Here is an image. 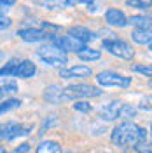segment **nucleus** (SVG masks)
Listing matches in <instances>:
<instances>
[{"instance_id": "nucleus-1", "label": "nucleus", "mask_w": 152, "mask_h": 153, "mask_svg": "<svg viewBox=\"0 0 152 153\" xmlns=\"http://www.w3.org/2000/svg\"><path fill=\"white\" fill-rule=\"evenodd\" d=\"M138 134H140V125L131 122V120H123L121 124H117L110 132V141L115 146H121V148H128V146H133L138 139Z\"/></svg>"}, {"instance_id": "nucleus-2", "label": "nucleus", "mask_w": 152, "mask_h": 153, "mask_svg": "<svg viewBox=\"0 0 152 153\" xmlns=\"http://www.w3.org/2000/svg\"><path fill=\"white\" fill-rule=\"evenodd\" d=\"M102 89L89 84H70L61 89V101H77V99H87V97H98L102 96Z\"/></svg>"}, {"instance_id": "nucleus-3", "label": "nucleus", "mask_w": 152, "mask_h": 153, "mask_svg": "<svg viewBox=\"0 0 152 153\" xmlns=\"http://www.w3.org/2000/svg\"><path fill=\"white\" fill-rule=\"evenodd\" d=\"M37 57L47 66H63L68 63V56L58 47L56 44L53 42H47L44 45H40L37 49Z\"/></svg>"}, {"instance_id": "nucleus-4", "label": "nucleus", "mask_w": 152, "mask_h": 153, "mask_svg": "<svg viewBox=\"0 0 152 153\" xmlns=\"http://www.w3.org/2000/svg\"><path fill=\"white\" fill-rule=\"evenodd\" d=\"M102 49H105L108 54L119 57V59H124V61H131L135 56V51L131 49V45L126 42V40H121V38H110V40H102Z\"/></svg>"}, {"instance_id": "nucleus-5", "label": "nucleus", "mask_w": 152, "mask_h": 153, "mask_svg": "<svg viewBox=\"0 0 152 153\" xmlns=\"http://www.w3.org/2000/svg\"><path fill=\"white\" fill-rule=\"evenodd\" d=\"M96 82L100 87H119V89H128L131 85V76H124L117 71H112V70H105V71H100L98 75L95 76Z\"/></svg>"}, {"instance_id": "nucleus-6", "label": "nucleus", "mask_w": 152, "mask_h": 153, "mask_svg": "<svg viewBox=\"0 0 152 153\" xmlns=\"http://www.w3.org/2000/svg\"><path fill=\"white\" fill-rule=\"evenodd\" d=\"M21 40L28 42V44H37V42H54L56 35L54 33H46L40 28H33V26H26V28H19L16 33Z\"/></svg>"}, {"instance_id": "nucleus-7", "label": "nucleus", "mask_w": 152, "mask_h": 153, "mask_svg": "<svg viewBox=\"0 0 152 153\" xmlns=\"http://www.w3.org/2000/svg\"><path fill=\"white\" fill-rule=\"evenodd\" d=\"M53 44H56L58 47L61 49L65 54H68V52H79V51H82V49L86 47L82 42H79V40H75L74 37H70V35H59V37L54 38V42Z\"/></svg>"}, {"instance_id": "nucleus-8", "label": "nucleus", "mask_w": 152, "mask_h": 153, "mask_svg": "<svg viewBox=\"0 0 152 153\" xmlns=\"http://www.w3.org/2000/svg\"><path fill=\"white\" fill-rule=\"evenodd\" d=\"M123 106H124V103H121V101H112V103L105 105L103 108H100V113L98 115L105 122H114V120L123 117Z\"/></svg>"}, {"instance_id": "nucleus-9", "label": "nucleus", "mask_w": 152, "mask_h": 153, "mask_svg": "<svg viewBox=\"0 0 152 153\" xmlns=\"http://www.w3.org/2000/svg\"><path fill=\"white\" fill-rule=\"evenodd\" d=\"M93 75V70L86 65H77V66H70V68H59V76L61 78H86V76Z\"/></svg>"}, {"instance_id": "nucleus-10", "label": "nucleus", "mask_w": 152, "mask_h": 153, "mask_svg": "<svg viewBox=\"0 0 152 153\" xmlns=\"http://www.w3.org/2000/svg\"><path fill=\"white\" fill-rule=\"evenodd\" d=\"M105 21H107V25L112 26V28H124V26H128V18H126V14H124L121 9H115V7L107 9V12H105Z\"/></svg>"}, {"instance_id": "nucleus-11", "label": "nucleus", "mask_w": 152, "mask_h": 153, "mask_svg": "<svg viewBox=\"0 0 152 153\" xmlns=\"http://www.w3.org/2000/svg\"><path fill=\"white\" fill-rule=\"evenodd\" d=\"M68 35L74 37L75 40H79V42H82L84 45L98 38V35H96L95 31H91V30L86 28V26H79V25H77V26H70V28H68Z\"/></svg>"}, {"instance_id": "nucleus-12", "label": "nucleus", "mask_w": 152, "mask_h": 153, "mask_svg": "<svg viewBox=\"0 0 152 153\" xmlns=\"http://www.w3.org/2000/svg\"><path fill=\"white\" fill-rule=\"evenodd\" d=\"M35 73H37V65L33 61H30V59H23L16 66L12 76H16V78H32V76H35Z\"/></svg>"}, {"instance_id": "nucleus-13", "label": "nucleus", "mask_w": 152, "mask_h": 153, "mask_svg": "<svg viewBox=\"0 0 152 153\" xmlns=\"http://www.w3.org/2000/svg\"><path fill=\"white\" fill-rule=\"evenodd\" d=\"M32 131H33V124L16 122V124L12 125V129L9 131V134L5 136V141H12V139H18V137H23V136H28Z\"/></svg>"}, {"instance_id": "nucleus-14", "label": "nucleus", "mask_w": 152, "mask_h": 153, "mask_svg": "<svg viewBox=\"0 0 152 153\" xmlns=\"http://www.w3.org/2000/svg\"><path fill=\"white\" fill-rule=\"evenodd\" d=\"M128 25H131L135 30H147L150 31V18L149 16H142V14H136L128 18Z\"/></svg>"}, {"instance_id": "nucleus-15", "label": "nucleus", "mask_w": 152, "mask_h": 153, "mask_svg": "<svg viewBox=\"0 0 152 153\" xmlns=\"http://www.w3.org/2000/svg\"><path fill=\"white\" fill-rule=\"evenodd\" d=\"M14 92H18V84H16L14 80H9V78L0 80V103L5 101L7 96L14 94Z\"/></svg>"}, {"instance_id": "nucleus-16", "label": "nucleus", "mask_w": 152, "mask_h": 153, "mask_svg": "<svg viewBox=\"0 0 152 153\" xmlns=\"http://www.w3.org/2000/svg\"><path fill=\"white\" fill-rule=\"evenodd\" d=\"M35 153H63V152H61V144L58 141L47 139V141H40Z\"/></svg>"}, {"instance_id": "nucleus-17", "label": "nucleus", "mask_w": 152, "mask_h": 153, "mask_svg": "<svg viewBox=\"0 0 152 153\" xmlns=\"http://www.w3.org/2000/svg\"><path fill=\"white\" fill-rule=\"evenodd\" d=\"M77 56L81 61H86V63H93V61H98L102 57V52L98 49H89V47H84L82 51L77 52Z\"/></svg>"}, {"instance_id": "nucleus-18", "label": "nucleus", "mask_w": 152, "mask_h": 153, "mask_svg": "<svg viewBox=\"0 0 152 153\" xmlns=\"http://www.w3.org/2000/svg\"><path fill=\"white\" fill-rule=\"evenodd\" d=\"M59 96H61V89L58 85H49L46 91H44V99L51 103V105H58V103H61V99H59Z\"/></svg>"}, {"instance_id": "nucleus-19", "label": "nucleus", "mask_w": 152, "mask_h": 153, "mask_svg": "<svg viewBox=\"0 0 152 153\" xmlns=\"http://www.w3.org/2000/svg\"><path fill=\"white\" fill-rule=\"evenodd\" d=\"M131 38H133L136 44H140V45H147V47H150V31H147V30H133V33H131Z\"/></svg>"}, {"instance_id": "nucleus-20", "label": "nucleus", "mask_w": 152, "mask_h": 153, "mask_svg": "<svg viewBox=\"0 0 152 153\" xmlns=\"http://www.w3.org/2000/svg\"><path fill=\"white\" fill-rule=\"evenodd\" d=\"M21 106V101L16 99V97H7L5 101H2L0 103V115L7 113V111H12V110H16Z\"/></svg>"}, {"instance_id": "nucleus-21", "label": "nucleus", "mask_w": 152, "mask_h": 153, "mask_svg": "<svg viewBox=\"0 0 152 153\" xmlns=\"http://www.w3.org/2000/svg\"><path fill=\"white\" fill-rule=\"evenodd\" d=\"M19 65V59L18 57H12V59H9V63H5L4 66L0 68V78H4V76H12V73H14V70H16V66Z\"/></svg>"}, {"instance_id": "nucleus-22", "label": "nucleus", "mask_w": 152, "mask_h": 153, "mask_svg": "<svg viewBox=\"0 0 152 153\" xmlns=\"http://www.w3.org/2000/svg\"><path fill=\"white\" fill-rule=\"evenodd\" d=\"M74 110L81 111V113H89L93 110V106L89 105V103H86V101H75L74 103Z\"/></svg>"}, {"instance_id": "nucleus-23", "label": "nucleus", "mask_w": 152, "mask_h": 153, "mask_svg": "<svg viewBox=\"0 0 152 153\" xmlns=\"http://www.w3.org/2000/svg\"><path fill=\"white\" fill-rule=\"evenodd\" d=\"M126 5H129V7H136V9H140V10H147V9H150V2H136V0H128L126 2Z\"/></svg>"}, {"instance_id": "nucleus-24", "label": "nucleus", "mask_w": 152, "mask_h": 153, "mask_svg": "<svg viewBox=\"0 0 152 153\" xmlns=\"http://www.w3.org/2000/svg\"><path fill=\"white\" fill-rule=\"evenodd\" d=\"M133 71L135 73H142L145 76H150V66H143V65H135L133 66Z\"/></svg>"}, {"instance_id": "nucleus-25", "label": "nucleus", "mask_w": 152, "mask_h": 153, "mask_svg": "<svg viewBox=\"0 0 152 153\" xmlns=\"http://www.w3.org/2000/svg\"><path fill=\"white\" fill-rule=\"evenodd\" d=\"M11 25H12V19L11 18H7V16H0V31L11 28Z\"/></svg>"}, {"instance_id": "nucleus-26", "label": "nucleus", "mask_w": 152, "mask_h": 153, "mask_svg": "<svg viewBox=\"0 0 152 153\" xmlns=\"http://www.w3.org/2000/svg\"><path fill=\"white\" fill-rule=\"evenodd\" d=\"M30 150H32V148H30V143H21L19 146H16L11 153H30Z\"/></svg>"}, {"instance_id": "nucleus-27", "label": "nucleus", "mask_w": 152, "mask_h": 153, "mask_svg": "<svg viewBox=\"0 0 152 153\" xmlns=\"http://www.w3.org/2000/svg\"><path fill=\"white\" fill-rule=\"evenodd\" d=\"M54 124H56V117H49V120H44V124H42V127H40V132H38V134L42 136L46 129H49L51 125H54Z\"/></svg>"}, {"instance_id": "nucleus-28", "label": "nucleus", "mask_w": 152, "mask_h": 153, "mask_svg": "<svg viewBox=\"0 0 152 153\" xmlns=\"http://www.w3.org/2000/svg\"><path fill=\"white\" fill-rule=\"evenodd\" d=\"M149 103H150V97H145V99H142V103H140V106H138V108H140V110H147V111H149V110H150V105H149Z\"/></svg>"}, {"instance_id": "nucleus-29", "label": "nucleus", "mask_w": 152, "mask_h": 153, "mask_svg": "<svg viewBox=\"0 0 152 153\" xmlns=\"http://www.w3.org/2000/svg\"><path fill=\"white\" fill-rule=\"evenodd\" d=\"M16 2L14 0H0V9H4V7H12Z\"/></svg>"}, {"instance_id": "nucleus-30", "label": "nucleus", "mask_w": 152, "mask_h": 153, "mask_svg": "<svg viewBox=\"0 0 152 153\" xmlns=\"http://www.w3.org/2000/svg\"><path fill=\"white\" fill-rule=\"evenodd\" d=\"M138 153H152V152H150V148H145V150H142V152H138Z\"/></svg>"}, {"instance_id": "nucleus-31", "label": "nucleus", "mask_w": 152, "mask_h": 153, "mask_svg": "<svg viewBox=\"0 0 152 153\" xmlns=\"http://www.w3.org/2000/svg\"><path fill=\"white\" fill-rule=\"evenodd\" d=\"M0 153H7V152H5V148H4L2 144H0Z\"/></svg>"}, {"instance_id": "nucleus-32", "label": "nucleus", "mask_w": 152, "mask_h": 153, "mask_svg": "<svg viewBox=\"0 0 152 153\" xmlns=\"http://www.w3.org/2000/svg\"><path fill=\"white\" fill-rule=\"evenodd\" d=\"M2 59H4V52H2V51H0V61H2Z\"/></svg>"}, {"instance_id": "nucleus-33", "label": "nucleus", "mask_w": 152, "mask_h": 153, "mask_svg": "<svg viewBox=\"0 0 152 153\" xmlns=\"http://www.w3.org/2000/svg\"><path fill=\"white\" fill-rule=\"evenodd\" d=\"M123 153H129V152H128V150H124V152H123Z\"/></svg>"}, {"instance_id": "nucleus-34", "label": "nucleus", "mask_w": 152, "mask_h": 153, "mask_svg": "<svg viewBox=\"0 0 152 153\" xmlns=\"http://www.w3.org/2000/svg\"><path fill=\"white\" fill-rule=\"evenodd\" d=\"M63 153H74V152H63Z\"/></svg>"}, {"instance_id": "nucleus-35", "label": "nucleus", "mask_w": 152, "mask_h": 153, "mask_svg": "<svg viewBox=\"0 0 152 153\" xmlns=\"http://www.w3.org/2000/svg\"><path fill=\"white\" fill-rule=\"evenodd\" d=\"M0 16H4V14H2V9H0Z\"/></svg>"}, {"instance_id": "nucleus-36", "label": "nucleus", "mask_w": 152, "mask_h": 153, "mask_svg": "<svg viewBox=\"0 0 152 153\" xmlns=\"http://www.w3.org/2000/svg\"><path fill=\"white\" fill-rule=\"evenodd\" d=\"M103 153H110V152H103Z\"/></svg>"}]
</instances>
